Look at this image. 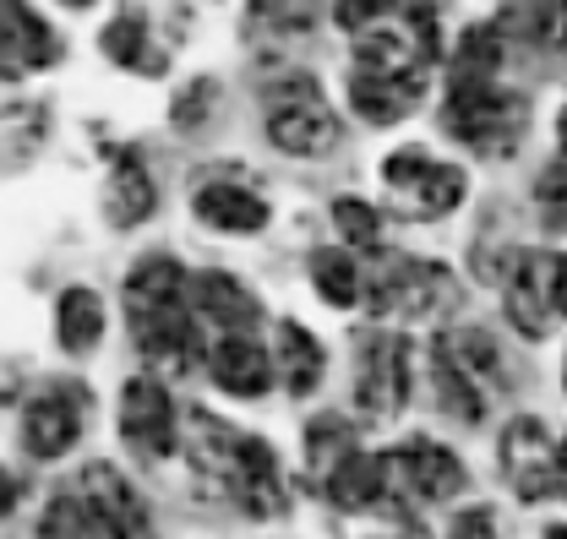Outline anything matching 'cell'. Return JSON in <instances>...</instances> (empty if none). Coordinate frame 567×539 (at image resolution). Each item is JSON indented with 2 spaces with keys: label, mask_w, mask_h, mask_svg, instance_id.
<instances>
[{
  "label": "cell",
  "mask_w": 567,
  "mask_h": 539,
  "mask_svg": "<svg viewBox=\"0 0 567 539\" xmlns=\"http://www.w3.org/2000/svg\"><path fill=\"white\" fill-rule=\"evenodd\" d=\"M322 490H328V496H333V507H344V512H365V507H377V496H388V485H382V458L350 453L339 469L322 479Z\"/></svg>",
  "instance_id": "cell-22"
},
{
  "label": "cell",
  "mask_w": 567,
  "mask_h": 539,
  "mask_svg": "<svg viewBox=\"0 0 567 539\" xmlns=\"http://www.w3.org/2000/svg\"><path fill=\"white\" fill-rule=\"evenodd\" d=\"M502 474H507V485H513L524 501L557 496V442H551L546 419L518 414V419L502 431Z\"/></svg>",
  "instance_id": "cell-8"
},
{
  "label": "cell",
  "mask_w": 567,
  "mask_h": 539,
  "mask_svg": "<svg viewBox=\"0 0 567 539\" xmlns=\"http://www.w3.org/2000/svg\"><path fill=\"white\" fill-rule=\"evenodd\" d=\"M496 61H502V33L496 28H470L464 44H458L453 76H492Z\"/></svg>",
  "instance_id": "cell-30"
},
{
  "label": "cell",
  "mask_w": 567,
  "mask_h": 539,
  "mask_svg": "<svg viewBox=\"0 0 567 539\" xmlns=\"http://www.w3.org/2000/svg\"><path fill=\"white\" fill-rule=\"evenodd\" d=\"M458 305V283L442 262L421 257H382L365 278V311L371 317H393V322H425Z\"/></svg>",
  "instance_id": "cell-2"
},
{
  "label": "cell",
  "mask_w": 567,
  "mask_h": 539,
  "mask_svg": "<svg viewBox=\"0 0 567 539\" xmlns=\"http://www.w3.org/2000/svg\"><path fill=\"white\" fill-rule=\"evenodd\" d=\"M121 436L142 458H169L175 453V404H169L164 382L132 376L121 387Z\"/></svg>",
  "instance_id": "cell-10"
},
{
  "label": "cell",
  "mask_w": 567,
  "mask_h": 539,
  "mask_svg": "<svg viewBox=\"0 0 567 539\" xmlns=\"http://www.w3.org/2000/svg\"><path fill=\"white\" fill-rule=\"evenodd\" d=\"M192 311L203 322H213V328H224V333H251L262 322L257 294L235 272H197L192 278Z\"/></svg>",
  "instance_id": "cell-13"
},
{
  "label": "cell",
  "mask_w": 567,
  "mask_h": 539,
  "mask_svg": "<svg viewBox=\"0 0 567 539\" xmlns=\"http://www.w3.org/2000/svg\"><path fill=\"white\" fill-rule=\"evenodd\" d=\"M181 262L175 257H147L132 268L126 278V311L132 317H147V311H169V305H186L181 300Z\"/></svg>",
  "instance_id": "cell-21"
},
{
  "label": "cell",
  "mask_w": 567,
  "mask_h": 539,
  "mask_svg": "<svg viewBox=\"0 0 567 539\" xmlns=\"http://www.w3.org/2000/svg\"><path fill=\"white\" fill-rule=\"evenodd\" d=\"M0 61H6V76L17 82L22 71H39V66H55L61 44L55 33L28 11V0H0Z\"/></svg>",
  "instance_id": "cell-12"
},
{
  "label": "cell",
  "mask_w": 567,
  "mask_h": 539,
  "mask_svg": "<svg viewBox=\"0 0 567 539\" xmlns=\"http://www.w3.org/2000/svg\"><path fill=\"white\" fill-rule=\"evenodd\" d=\"M55 333H61L66 354H87L104 338V300L93 289H66L55 305Z\"/></svg>",
  "instance_id": "cell-23"
},
{
  "label": "cell",
  "mask_w": 567,
  "mask_h": 539,
  "mask_svg": "<svg viewBox=\"0 0 567 539\" xmlns=\"http://www.w3.org/2000/svg\"><path fill=\"white\" fill-rule=\"evenodd\" d=\"M563 387H567V365H563Z\"/></svg>",
  "instance_id": "cell-42"
},
{
  "label": "cell",
  "mask_w": 567,
  "mask_h": 539,
  "mask_svg": "<svg viewBox=\"0 0 567 539\" xmlns=\"http://www.w3.org/2000/svg\"><path fill=\"white\" fill-rule=\"evenodd\" d=\"M268 136H274V147L295 153V158H322L339 142V115L328 110L317 82L289 76L268 93Z\"/></svg>",
  "instance_id": "cell-4"
},
{
  "label": "cell",
  "mask_w": 567,
  "mask_h": 539,
  "mask_svg": "<svg viewBox=\"0 0 567 539\" xmlns=\"http://www.w3.org/2000/svg\"><path fill=\"white\" fill-rule=\"evenodd\" d=\"M546 539H567V524H551V529H546Z\"/></svg>",
  "instance_id": "cell-40"
},
{
  "label": "cell",
  "mask_w": 567,
  "mask_h": 539,
  "mask_svg": "<svg viewBox=\"0 0 567 539\" xmlns=\"http://www.w3.org/2000/svg\"><path fill=\"white\" fill-rule=\"evenodd\" d=\"M518 33L540 50H567V0H529L518 11Z\"/></svg>",
  "instance_id": "cell-29"
},
{
  "label": "cell",
  "mask_w": 567,
  "mask_h": 539,
  "mask_svg": "<svg viewBox=\"0 0 567 539\" xmlns=\"http://www.w3.org/2000/svg\"><path fill=\"white\" fill-rule=\"evenodd\" d=\"M104 55L110 61H121V66H142V71H158V55L147 50V22H142V11H121L110 28H104Z\"/></svg>",
  "instance_id": "cell-28"
},
{
  "label": "cell",
  "mask_w": 567,
  "mask_h": 539,
  "mask_svg": "<svg viewBox=\"0 0 567 539\" xmlns=\"http://www.w3.org/2000/svg\"><path fill=\"white\" fill-rule=\"evenodd\" d=\"M251 17L268 28H306L311 22V0H251Z\"/></svg>",
  "instance_id": "cell-33"
},
{
  "label": "cell",
  "mask_w": 567,
  "mask_h": 539,
  "mask_svg": "<svg viewBox=\"0 0 567 539\" xmlns=\"http://www.w3.org/2000/svg\"><path fill=\"white\" fill-rule=\"evenodd\" d=\"M192 213H197L208 229H224V235H257V229L268 224V203H262L257 191H246V186H229V180L203 186V191L192 197Z\"/></svg>",
  "instance_id": "cell-19"
},
{
  "label": "cell",
  "mask_w": 567,
  "mask_h": 539,
  "mask_svg": "<svg viewBox=\"0 0 567 539\" xmlns=\"http://www.w3.org/2000/svg\"><path fill=\"white\" fill-rule=\"evenodd\" d=\"M382 485L388 496H404V501H447L464 490V464L436 442H404L399 453L382 458Z\"/></svg>",
  "instance_id": "cell-7"
},
{
  "label": "cell",
  "mask_w": 567,
  "mask_h": 539,
  "mask_svg": "<svg viewBox=\"0 0 567 539\" xmlns=\"http://www.w3.org/2000/svg\"><path fill=\"white\" fill-rule=\"evenodd\" d=\"M507 322L524 338H546L557 311H551V251H513L507 278H502Z\"/></svg>",
  "instance_id": "cell-9"
},
{
  "label": "cell",
  "mask_w": 567,
  "mask_h": 539,
  "mask_svg": "<svg viewBox=\"0 0 567 539\" xmlns=\"http://www.w3.org/2000/svg\"><path fill=\"white\" fill-rule=\"evenodd\" d=\"M382 186H388V207L399 218H447L464 203V169L436 164L421 147H399L382 158Z\"/></svg>",
  "instance_id": "cell-3"
},
{
  "label": "cell",
  "mask_w": 567,
  "mask_h": 539,
  "mask_svg": "<svg viewBox=\"0 0 567 539\" xmlns=\"http://www.w3.org/2000/svg\"><path fill=\"white\" fill-rule=\"evenodd\" d=\"M436 349L447 354V360H458L475 382L486 376V382H502V349H496L492 333H481V328H458V333L436 338Z\"/></svg>",
  "instance_id": "cell-26"
},
{
  "label": "cell",
  "mask_w": 567,
  "mask_h": 539,
  "mask_svg": "<svg viewBox=\"0 0 567 539\" xmlns=\"http://www.w3.org/2000/svg\"><path fill=\"white\" fill-rule=\"evenodd\" d=\"M431 387H436V404L447 408L453 419H481V414H486L481 382H475L458 360H447L442 349H436V365H431Z\"/></svg>",
  "instance_id": "cell-24"
},
{
  "label": "cell",
  "mask_w": 567,
  "mask_h": 539,
  "mask_svg": "<svg viewBox=\"0 0 567 539\" xmlns=\"http://www.w3.org/2000/svg\"><path fill=\"white\" fill-rule=\"evenodd\" d=\"M350 453H354V436H350V425H344L339 414H322V419L306 425V464H311L317 479H328Z\"/></svg>",
  "instance_id": "cell-27"
},
{
  "label": "cell",
  "mask_w": 567,
  "mask_h": 539,
  "mask_svg": "<svg viewBox=\"0 0 567 539\" xmlns=\"http://www.w3.org/2000/svg\"><path fill=\"white\" fill-rule=\"evenodd\" d=\"M557 136H563V147H567V104H563V115H557Z\"/></svg>",
  "instance_id": "cell-39"
},
{
  "label": "cell",
  "mask_w": 567,
  "mask_h": 539,
  "mask_svg": "<svg viewBox=\"0 0 567 539\" xmlns=\"http://www.w3.org/2000/svg\"><path fill=\"white\" fill-rule=\"evenodd\" d=\"M213 93H218V87H213L208 76H203V82H192V87H186V99H181V110H175V121H181V126H197V121H203V110H208L203 99H213Z\"/></svg>",
  "instance_id": "cell-36"
},
{
  "label": "cell",
  "mask_w": 567,
  "mask_h": 539,
  "mask_svg": "<svg viewBox=\"0 0 567 539\" xmlns=\"http://www.w3.org/2000/svg\"><path fill=\"white\" fill-rule=\"evenodd\" d=\"M224 490L235 496V507H240L246 518H279L284 512V474H279L274 447L257 442V436H240L235 464L224 474Z\"/></svg>",
  "instance_id": "cell-11"
},
{
  "label": "cell",
  "mask_w": 567,
  "mask_h": 539,
  "mask_svg": "<svg viewBox=\"0 0 567 539\" xmlns=\"http://www.w3.org/2000/svg\"><path fill=\"white\" fill-rule=\"evenodd\" d=\"M87 414H93V393L82 382H50L33 404L22 408V447L39 464L66 458L76 447V436H82V425H87Z\"/></svg>",
  "instance_id": "cell-5"
},
{
  "label": "cell",
  "mask_w": 567,
  "mask_h": 539,
  "mask_svg": "<svg viewBox=\"0 0 567 539\" xmlns=\"http://www.w3.org/2000/svg\"><path fill=\"white\" fill-rule=\"evenodd\" d=\"M311 278H317V294L339 311L365 300V278L350 262V251H311Z\"/></svg>",
  "instance_id": "cell-25"
},
{
  "label": "cell",
  "mask_w": 567,
  "mask_h": 539,
  "mask_svg": "<svg viewBox=\"0 0 567 539\" xmlns=\"http://www.w3.org/2000/svg\"><path fill=\"white\" fill-rule=\"evenodd\" d=\"M447 539H496V518L492 507H464L458 518H453V529Z\"/></svg>",
  "instance_id": "cell-35"
},
{
  "label": "cell",
  "mask_w": 567,
  "mask_h": 539,
  "mask_svg": "<svg viewBox=\"0 0 567 539\" xmlns=\"http://www.w3.org/2000/svg\"><path fill=\"white\" fill-rule=\"evenodd\" d=\"M213 382L229 398H262L274 382V360L251 333H224V343L213 349Z\"/></svg>",
  "instance_id": "cell-15"
},
{
  "label": "cell",
  "mask_w": 567,
  "mask_h": 539,
  "mask_svg": "<svg viewBox=\"0 0 567 539\" xmlns=\"http://www.w3.org/2000/svg\"><path fill=\"white\" fill-rule=\"evenodd\" d=\"M333 224L344 229V240H354V246H371L377 240V213L365 203H350V197L333 203Z\"/></svg>",
  "instance_id": "cell-34"
},
{
  "label": "cell",
  "mask_w": 567,
  "mask_h": 539,
  "mask_svg": "<svg viewBox=\"0 0 567 539\" xmlns=\"http://www.w3.org/2000/svg\"><path fill=\"white\" fill-rule=\"evenodd\" d=\"M404 404H410V343L399 333H371L360 343L354 408L365 419H393Z\"/></svg>",
  "instance_id": "cell-6"
},
{
  "label": "cell",
  "mask_w": 567,
  "mask_h": 539,
  "mask_svg": "<svg viewBox=\"0 0 567 539\" xmlns=\"http://www.w3.org/2000/svg\"><path fill=\"white\" fill-rule=\"evenodd\" d=\"M442 126L458 142H470L475 153L507 158L529 126V99L496 87L492 76H453L447 104H442Z\"/></svg>",
  "instance_id": "cell-1"
},
{
  "label": "cell",
  "mask_w": 567,
  "mask_h": 539,
  "mask_svg": "<svg viewBox=\"0 0 567 539\" xmlns=\"http://www.w3.org/2000/svg\"><path fill=\"white\" fill-rule=\"evenodd\" d=\"M279 338V371H284V387H289V398H306V393H317L322 387V343L306 333L300 322H279L274 328Z\"/></svg>",
  "instance_id": "cell-20"
},
{
  "label": "cell",
  "mask_w": 567,
  "mask_h": 539,
  "mask_svg": "<svg viewBox=\"0 0 567 539\" xmlns=\"http://www.w3.org/2000/svg\"><path fill=\"white\" fill-rule=\"evenodd\" d=\"M425 93L421 76H382V71H350V104L360 121L371 126H393L415 110V99Z\"/></svg>",
  "instance_id": "cell-16"
},
{
  "label": "cell",
  "mask_w": 567,
  "mask_h": 539,
  "mask_svg": "<svg viewBox=\"0 0 567 539\" xmlns=\"http://www.w3.org/2000/svg\"><path fill=\"white\" fill-rule=\"evenodd\" d=\"M153 175H147V164H142L137 153H115V164H110V180H104V218L115 224V229H137L153 218Z\"/></svg>",
  "instance_id": "cell-17"
},
{
  "label": "cell",
  "mask_w": 567,
  "mask_h": 539,
  "mask_svg": "<svg viewBox=\"0 0 567 539\" xmlns=\"http://www.w3.org/2000/svg\"><path fill=\"white\" fill-rule=\"evenodd\" d=\"M551 311L567 317V257L563 251H551Z\"/></svg>",
  "instance_id": "cell-37"
},
{
  "label": "cell",
  "mask_w": 567,
  "mask_h": 539,
  "mask_svg": "<svg viewBox=\"0 0 567 539\" xmlns=\"http://www.w3.org/2000/svg\"><path fill=\"white\" fill-rule=\"evenodd\" d=\"M535 207L546 218V229H567V158L546 164L535 180Z\"/></svg>",
  "instance_id": "cell-31"
},
{
  "label": "cell",
  "mask_w": 567,
  "mask_h": 539,
  "mask_svg": "<svg viewBox=\"0 0 567 539\" xmlns=\"http://www.w3.org/2000/svg\"><path fill=\"white\" fill-rule=\"evenodd\" d=\"M66 6H93V0H66Z\"/></svg>",
  "instance_id": "cell-41"
},
{
  "label": "cell",
  "mask_w": 567,
  "mask_h": 539,
  "mask_svg": "<svg viewBox=\"0 0 567 539\" xmlns=\"http://www.w3.org/2000/svg\"><path fill=\"white\" fill-rule=\"evenodd\" d=\"M76 496L93 501V507H99V512H104L126 539H142V529H147L142 501H137V490L126 485V474L115 469V464H87V469L76 474Z\"/></svg>",
  "instance_id": "cell-18"
},
{
  "label": "cell",
  "mask_w": 567,
  "mask_h": 539,
  "mask_svg": "<svg viewBox=\"0 0 567 539\" xmlns=\"http://www.w3.org/2000/svg\"><path fill=\"white\" fill-rule=\"evenodd\" d=\"M399 6H404V0H339L333 17H339L344 33H365V28H377L382 17H393Z\"/></svg>",
  "instance_id": "cell-32"
},
{
  "label": "cell",
  "mask_w": 567,
  "mask_h": 539,
  "mask_svg": "<svg viewBox=\"0 0 567 539\" xmlns=\"http://www.w3.org/2000/svg\"><path fill=\"white\" fill-rule=\"evenodd\" d=\"M557 496H567V442H557Z\"/></svg>",
  "instance_id": "cell-38"
},
{
  "label": "cell",
  "mask_w": 567,
  "mask_h": 539,
  "mask_svg": "<svg viewBox=\"0 0 567 539\" xmlns=\"http://www.w3.org/2000/svg\"><path fill=\"white\" fill-rule=\"evenodd\" d=\"M132 333H137L142 360H153V365H164V371H186V365L197 360V328H192L186 305L132 317Z\"/></svg>",
  "instance_id": "cell-14"
}]
</instances>
